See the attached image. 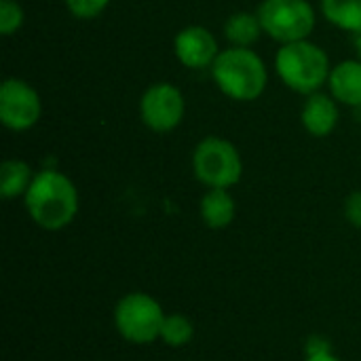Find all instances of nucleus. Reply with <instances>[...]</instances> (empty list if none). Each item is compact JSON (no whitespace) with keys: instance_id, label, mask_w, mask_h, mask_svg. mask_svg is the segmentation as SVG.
I'll return each mask as SVG.
<instances>
[{"instance_id":"obj_13","label":"nucleus","mask_w":361,"mask_h":361,"mask_svg":"<svg viewBox=\"0 0 361 361\" xmlns=\"http://www.w3.org/2000/svg\"><path fill=\"white\" fill-rule=\"evenodd\" d=\"M262 25L256 11H237L224 21V38L231 47H254L262 36Z\"/></svg>"},{"instance_id":"obj_1","label":"nucleus","mask_w":361,"mask_h":361,"mask_svg":"<svg viewBox=\"0 0 361 361\" xmlns=\"http://www.w3.org/2000/svg\"><path fill=\"white\" fill-rule=\"evenodd\" d=\"M23 205L30 220L44 231H61L70 226L78 214V190L74 182L57 169L36 171Z\"/></svg>"},{"instance_id":"obj_12","label":"nucleus","mask_w":361,"mask_h":361,"mask_svg":"<svg viewBox=\"0 0 361 361\" xmlns=\"http://www.w3.org/2000/svg\"><path fill=\"white\" fill-rule=\"evenodd\" d=\"M199 212H201V220L209 228L220 231L233 224L237 214V203L228 188H207V192L199 203Z\"/></svg>"},{"instance_id":"obj_15","label":"nucleus","mask_w":361,"mask_h":361,"mask_svg":"<svg viewBox=\"0 0 361 361\" xmlns=\"http://www.w3.org/2000/svg\"><path fill=\"white\" fill-rule=\"evenodd\" d=\"M322 15L334 27L360 34L361 32V0H319Z\"/></svg>"},{"instance_id":"obj_10","label":"nucleus","mask_w":361,"mask_h":361,"mask_svg":"<svg viewBox=\"0 0 361 361\" xmlns=\"http://www.w3.org/2000/svg\"><path fill=\"white\" fill-rule=\"evenodd\" d=\"M341 104L324 91L307 95L302 110H300V123L305 131L313 137H328L336 131L341 123Z\"/></svg>"},{"instance_id":"obj_14","label":"nucleus","mask_w":361,"mask_h":361,"mask_svg":"<svg viewBox=\"0 0 361 361\" xmlns=\"http://www.w3.org/2000/svg\"><path fill=\"white\" fill-rule=\"evenodd\" d=\"M32 167L21 159H6L0 165V195L2 199L11 201L17 197H23L34 180Z\"/></svg>"},{"instance_id":"obj_11","label":"nucleus","mask_w":361,"mask_h":361,"mask_svg":"<svg viewBox=\"0 0 361 361\" xmlns=\"http://www.w3.org/2000/svg\"><path fill=\"white\" fill-rule=\"evenodd\" d=\"M330 95L349 108H361V61L345 59L336 66H332L330 78H328Z\"/></svg>"},{"instance_id":"obj_6","label":"nucleus","mask_w":361,"mask_h":361,"mask_svg":"<svg viewBox=\"0 0 361 361\" xmlns=\"http://www.w3.org/2000/svg\"><path fill=\"white\" fill-rule=\"evenodd\" d=\"M165 317L161 305L150 294L131 292L123 296L114 309V328L133 345H150L161 338Z\"/></svg>"},{"instance_id":"obj_3","label":"nucleus","mask_w":361,"mask_h":361,"mask_svg":"<svg viewBox=\"0 0 361 361\" xmlns=\"http://www.w3.org/2000/svg\"><path fill=\"white\" fill-rule=\"evenodd\" d=\"M275 72L279 80L298 95H311L328 85L332 63L328 53L311 38L279 44L275 55Z\"/></svg>"},{"instance_id":"obj_19","label":"nucleus","mask_w":361,"mask_h":361,"mask_svg":"<svg viewBox=\"0 0 361 361\" xmlns=\"http://www.w3.org/2000/svg\"><path fill=\"white\" fill-rule=\"evenodd\" d=\"M345 218L349 220L351 226L361 231V190H355L347 197L345 201Z\"/></svg>"},{"instance_id":"obj_21","label":"nucleus","mask_w":361,"mask_h":361,"mask_svg":"<svg viewBox=\"0 0 361 361\" xmlns=\"http://www.w3.org/2000/svg\"><path fill=\"white\" fill-rule=\"evenodd\" d=\"M355 53H357V59L361 61V32L355 34Z\"/></svg>"},{"instance_id":"obj_20","label":"nucleus","mask_w":361,"mask_h":361,"mask_svg":"<svg viewBox=\"0 0 361 361\" xmlns=\"http://www.w3.org/2000/svg\"><path fill=\"white\" fill-rule=\"evenodd\" d=\"M305 361H341L336 355H332L330 351H326V353H315V355H309Z\"/></svg>"},{"instance_id":"obj_18","label":"nucleus","mask_w":361,"mask_h":361,"mask_svg":"<svg viewBox=\"0 0 361 361\" xmlns=\"http://www.w3.org/2000/svg\"><path fill=\"white\" fill-rule=\"evenodd\" d=\"M68 13L80 21L97 19L110 4V0H63Z\"/></svg>"},{"instance_id":"obj_7","label":"nucleus","mask_w":361,"mask_h":361,"mask_svg":"<svg viewBox=\"0 0 361 361\" xmlns=\"http://www.w3.org/2000/svg\"><path fill=\"white\" fill-rule=\"evenodd\" d=\"M186 97L173 82H154L140 97V118L154 133H169L184 121Z\"/></svg>"},{"instance_id":"obj_8","label":"nucleus","mask_w":361,"mask_h":361,"mask_svg":"<svg viewBox=\"0 0 361 361\" xmlns=\"http://www.w3.org/2000/svg\"><path fill=\"white\" fill-rule=\"evenodd\" d=\"M42 114V102L38 91L21 80L6 78L0 85V123L15 133L30 131Z\"/></svg>"},{"instance_id":"obj_4","label":"nucleus","mask_w":361,"mask_h":361,"mask_svg":"<svg viewBox=\"0 0 361 361\" xmlns=\"http://www.w3.org/2000/svg\"><path fill=\"white\" fill-rule=\"evenodd\" d=\"M192 173L207 188H233L243 176L239 148L220 135L203 137L192 150Z\"/></svg>"},{"instance_id":"obj_17","label":"nucleus","mask_w":361,"mask_h":361,"mask_svg":"<svg viewBox=\"0 0 361 361\" xmlns=\"http://www.w3.org/2000/svg\"><path fill=\"white\" fill-rule=\"evenodd\" d=\"M23 8L17 0H0V34L13 36L23 25Z\"/></svg>"},{"instance_id":"obj_16","label":"nucleus","mask_w":361,"mask_h":361,"mask_svg":"<svg viewBox=\"0 0 361 361\" xmlns=\"http://www.w3.org/2000/svg\"><path fill=\"white\" fill-rule=\"evenodd\" d=\"M195 336V328L190 324V319H186L184 315H167L163 330H161V341L169 347H184L192 341Z\"/></svg>"},{"instance_id":"obj_5","label":"nucleus","mask_w":361,"mask_h":361,"mask_svg":"<svg viewBox=\"0 0 361 361\" xmlns=\"http://www.w3.org/2000/svg\"><path fill=\"white\" fill-rule=\"evenodd\" d=\"M262 32L279 44L311 38L317 13L309 0H262L256 8Z\"/></svg>"},{"instance_id":"obj_2","label":"nucleus","mask_w":361,"mask_h":361,"mask_svg":"<svg viewBox=\"0 0 361 361\" xmlns=\"http://www.w3.org/2000/svg\"><path fill=\"white\" fill-rule=\"evenodd\" d=\"M212 78L233 102H256L269 85L264 59L250 47H226L212 66Z\"/></svg>"},{"instance_id":"obj_9","label":"nucleus","mask_w":361,"mask_h":361,"mask_svg":"<svg viewBox=\"0 0 361 361\" xmlns=\"http://www.w3.org/2000/svg\"><path fill=\"white\" fill-rule=\"evenodd\" d=\"M220 51L218 38L203 25H186L173 38V53L188 70H212Z\"/></svg>"}]
</instances>
